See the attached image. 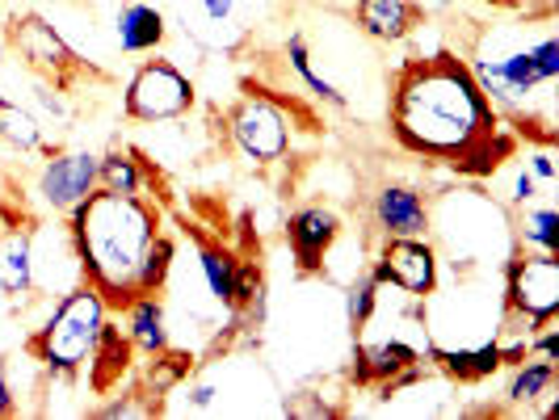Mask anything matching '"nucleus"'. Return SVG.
Returning <instances> with one entry per match:
<instances>
[{"mask_svg":"<svg viewBox=\"0 0 559 420\" xmlns=\"http://www.w3.org/2000/svg\"><path fill=\"white\" fill-rule=\"evenodd\" d=\"M501 131V113L484 97L467 59L417 56L392 76V140L425 160L450 165L484 135Z\"/></svg>","mask_w":559,"mask_h":420,"instance_id":"1","label":"nucleus"},{"mask_svg":"<svg viewBox=\"0 0 559 420\" xmlns=\"http://www.w3.org/2000/svg\"><path fill=\"white\" fill-rule=\"evenodd\" d=\"M156 231H165V215L156 202L110 194L102 185L68 211L81 281H88L110 311H127L131 299H140V265Z\"/></svg>","mask_w":559,"mask_h":420,"instance_id":"2","label":"nucleus"},{"mask_svg":"<svg viewBox=\"0 0 559 420\" xmlns=\"http://www.w3.org/2000/svg\"><path fill=\"white\" fill-rule=\"evenodd\" d=\"M106 320H110L106 299L88 281H76V286H68L59 295V303L47 315V324L26 336V353L51 379H76L88 365V353H93L97 336L106 328Z\"/></svg>","mask_w":559,"mask_h":420,"instance_id":"3","label":"nucleus"},{"mask_svg":"<svg viewBox=\"0 0 559 420\" xmlns=\"http://www.w3.org/2000/svg\"><path fill=\"white\" fill-rule=\"evenodd\" d=\"M559 315V252L522 249L504 261V328L534 336Z\"/></svg>","mask_w":559,"mask_h":420,"instance_id":"4","label":"nucleus"},{"mask_svg":"<svg viewBox=\"0 0 559 420\" xmlns=\"http://www.w3.org/2000/svg\"><path fill=\"white\" fill-rule=\"evenodd\" d=\"M194 106H198L194 81L165 56L143 59L140 68L131 72L127 88H122V118L127 122H143V127L177 122V118H186Z\"/></svg>","mask_w":559,"mask_h":420,"instance_id":"5","label":"nucleus"},{"mask_svg":"<svg viewBox=\"0 0 559 420\" xmlns=\"http://www.w3.org/2000/svg\"><path fill=\"white\" fill-rule=\"evenodd\" d=\"M290 113L274 93H252L245 84V97L227 110V135L249 156L252 165H278L290 152Z\"/></svg>","mask_w":559,"mask_h":420,"instance_id":"6","label":"nucleus"},{"mask_svg":"<svg viewBox=\"0 0 559 420\" xmlns=\"http://www.w3.org/2000/svg\"><path fill=\"white\" fill-rule=\"evenodd\" d=\"M4 43L26 59L38 76L56 81L59 88H68L72 76L84 72V59L68 47V38H63L43 13H17V17L4 26Z\"/></svg>","mask_w":559,"mask_h":420,"instance_id":"7","label":"nucleus"},{"mask_svg":"<svg viewBox=\"0 0 559 420\" xmlns=\"http://www.w3.org/2000/svg\"><path fill=\"white\" fill-rule=\"evenodd\" d=\"M370 278L413 299H429L438 290V249L425 236H383Z\"/></svg>","mask_w":559,"mask_h":420,"instance_id":"8","label":"nucleus"},{"mask_svg":"<svg viewBox=\"0 0 559 420\" xmlns=\"http://www.w3.org/2000/svg\"><path fill=\"white\" fill-rule=\"evenodd\" d=\"M93 190H97V156L93 152H51V160L38 172V194L59 215H68Z\"/></svg>","mask_w":559,"mask_h":420,"instance_id":"9","label":"nucleus"},{"mask_svg":"<svg viewBox=\"0 0 559 420\" xmlns=\"http://www.w3.org/2000/svg\"><path fill=\"white\" fill-rule=\"evenodd\" d=\"M341 240V215L329 206H299L286 219V244L299 261V274H324V256Z\"/></svg>","mask_w":559,"mask_h":420,"instance_id":"10","label":"nucleus"},{"mask_svg":"<svg viewBox=\"0 0 559 420\" xmlns=\"http://www.w3.org/2000/svg\"><path fill=\"white\" fill-rule=\"evenodd\" d=\"M370 215L383 236H429L433 227V211L413 185H383L370 202Z\"/></svg>","mask_w":559,"mask_h":420,"instance_id":"11","label":"nucleus"},{"mask_svg":"<svg viewBox=\"0 0 559 420\" xmlns=\"http://www.w3.org/2000/svg\"><path fill=\"white\" fill-rule=\"evenodd\" d=\"M354 26L374 43H404L425 26V4L417 0H354Z\"/></svg>","mask_w":559,"mask_h":420,"instance_id":"12","label":"nucleus"},{"mask_svg":"<svg viewBox=\"0 0 559 420\" xmlns=\"http://www.w3.org/2000/svg\"><path fill=\"white\" fill-rule=\"evenodd\" d=\"M131 365H135V345H131V336L122 333L114 320H106V328H102L93 353H88V387L97 395H110L114 387L131 374Z\"/></svg>","mask_w":559,"mask_h":420,"instance_id":"13","label":"nucleus"},{"mask_svg":"<svg viewBox=\"0 0 559 420\" xmlns=\"http://www.w3.org/2000/svg\"><path fill=\"white\" fill-rule=\"evenodd\" d=\"M114 34H118V47L127 56H152L160 51L168 38V22L156 4H143V0H131L118 9V22H114Z\"/></svg>","mask_w":559,"mask_h":420,"instance_id":"14","label":"nucleus"},{"mask_svg":"<svg viewBox=\"0 0 559 420\" xmlns=\"http://www.w3.org/2000/svg\"><path fill=\"white\" fill-rule=\"evenodd\" d=\"M417 349L404 340H383V345H358L354 353V383L383 392L395 374H404L408 365H417Z\"/></svg>","mask_w":559,"mask_h":420,"instance_id":"15","label":"nucleus"},{"mask_svg":"<svg viewBox=\"0 0 559 420\" xmlns=\"http://www.w3.org/2000/svg\"><path fill=\"white\" fill-rule=\"evenodd\" d=\"M425 353L442 365L450 379H459V383H479V379L497 374L504 365L501 340H484V345H472V349H442L433 336H425Z\"/></svg>","mask_w":559,"mask_h":420,"instance_id":"16","label":"nucleus"},{"mask_svg":"<svg viewBox=\"0 0 559 420\" xmlns=\"http://www.w3.org/2000/svg\"><path fill=\"white\" fill-rule=\"evenodd\" d=\"M34 290V227H9L0 240V295L22 299Z\"/></svg>","mask_w":559,"mask_h":420,"instance_id":"17","label":"nucleus"},{"mask_svg":"<svg viewBox=\"0 0 559 420\" xmlns=\"http://www.w3.org/2000/svg\"><path fill=\"white\" fill-rule=\"evenodd\" d=\"M127 336L135 345V353H160L168 349V315L160 295H140L127 303Z\"/></svg>","mask_w":559,"mask_h":420,"instance_id":"18","label":"nucleus"},{"mask_svg":"<svg viewBox=\"0 0 559 420\" xmlns=\"http://www.w3.org/2000/svg\"><path fill=\"white\" fill-rule=\"evenodd\" d=\"M518 156V140L509 135V131H492V135H484L479 143H472L467 152H459L447 168H454L459 177H472V181H484V177H492L504 160H513Z\"/></svg>","mask_w":559,"mask_h":420,"instance_id":"19","label":"nucleus"},{"mask_svg":"<svg viewBox=\"0 0 559 420\" xmlns=\"http://www.w3.org/2000/svg\"><path fill=\"white\" fill-rule=\"evenodd\" d=\"M97 185L110 194H135L147 190V160L131 147H110L106 156H97Z\"/></svg>","mask_w":559,"mask_h":420,"instance_id":"20","label":"nucleus"},{"mask_svg":"<svg viewBox=\"0 0 559 420\" xmlns=\"http://www.w3.org/2000/svg\"><path fill=\"white\" fill-rule=\"evenodd\" d=\"M198 265H202V278L211 286V299L219 308L231 311V295H236V265L240 256L227 249V244H215V240H198Z\"/></svg>","mask_w":559,"mask_h":420,"instance_id":"21","label":"nucleus"},{"mask_svg":"<svg viewBox=\"0 0 559 420\" xmlns=\"http://www.w3.org/2000/svg\"><path fill=\"white\" fill-rule=\"evenodd\" d=\"M556 362H547V358H526V362L513 365V379H509V404H518V408H531L538 399H551L556 395Z\"/></svg>","mask_w":559,"mask_h":420,"instance_id":"22","label":"nucleus"},{"mask_svg":"<svg viewBox=\"0 0 559 420\" xmlns=\"http://www.w3.org/2000/svg\"><path fill=\"white\" fill-rule=\"evenodd\" d=\"M286 63H290V72H295L299 81L308 84V93L316 97V101L336 106V110H345V106H349V97H345L333 81H324V76L316 72V63H311V47H308V38H304V29H295V34L286 38Z\"/></svg>","mask_w":559,"mask_h":420,"instance_id":"23","label":"nucleus"},{"mask_svg":"<svg viewBox=\"0 0 559 420\" xmlns=\"http://www.w3.org/2000/svg\"><path fill=\"white\" fill-rule=\"evenodd\" d=\"M0 147H13V152H47L51 147L43 143V127L29 110H22L17 101L0 97Z\"/></svg>","mask_w":559,"mask_h":420,"instance_id":"24","label":"nucleus"},{"mask_svg":"<svg viewBox=\"0 0 559 420\" xmlns=\"http://www.w3.org/2000/svg\"><path fill=\"white\" fill-rule=\"evenodd\" d=\"M518 236H522V244H526V249L559 252L556 206H534V202H526V211H522V219H518Z\"/></svg>","mask_w":559,"mask_h":420,"instance_id":"25","label":"nucleus"},{"mask_svg":"<svg viewBox=\"0 0 559 420\" xmlns=\"http://www.w3.org/2000/svg\"><path fill=\"white\" fill-rule=\"evenodd\" d=\"M173 261H177V244L168 231H156V240L147 244L140 265V295H160L165 290L168 274H173Z\"/></svg>","mask_w":559,"mask_h":420,"instance_id":"26","label":"nucleus"},{"mask_svg":"<svg viewBox=\"0 0 559 420\" xmlns=\"http://www.w3.org/2000/svg\"><path fill=\"white\" fill-rule=\"evenodd\" d=\"M374 308H379V281L370 278V269H366V274H358V278L349 281V290H345V320H349L354 336L374 320Z\"/></svg>","mask_w":559,"mask_h":420,"instance_id":"27","label":"nucleus"},{"mask_svg":"<svg viewBox=\"0 0 559 420\" xmlns=\"http://www.w3.org/2000/svg\"><path fill=\"white\" fill-rule=\"evenodd\" d=\"M186 22H194V26L186 29H198L202 22L211 29H219V47H227L224 29L236 22V0H190L186 4Z\"/></svg>","mask_w":559,"mask_h":420,"instance_id":"28","label":"nucleus"},{"mask_svg":"<svg viewBox=\"0 0 559 420\" xmlns=\"http://www.w3.org/2000/svg\"><path fill=\"white\" fill-rule=\"evenodd\" d=\"M257 295H265L261 261H240V265H236V295H231V311H245Z\"/></svg>","mask_w":559,"mask_h":420,"instance_id":"29","label":"nucleus"},{"mask_svg":"<svg viewBox=\"0 0 559 420\" xmlns=\"http://www.w3.org/2000/svg\"><path fill=\"white\" fill-rule=\"evenodd\" d=\"M152 412H160V408H156V404H140V392H127L122 399H110L106 408H97L93 417L118 420V417H152Z\"/></svg>","mask_w":559,"mask_h":420,"instance_id":"30","label":"nucleus"},{"mask_svg":"<svg viewBox=\"0 0 559 420\" xmlns=\"http://www.w3.org/2000/svg\"><path fill=\"white\" fill-rule=\"evenodd\" d=\"M534 59H538V72L547 76V81H559V38L556 34H543L538 43H531Z\"/></svg>","mask_w":559,"mask_h":420,"instance_id":"31","label":"nucleus"},{"mask_svg":"<svg viewBox=\"0 0 559 420\" xmlns=\"http://www.w3.org/2000/svg\"><path fill=\"white\" fill-rule=\"evenodd\" d=\"M286 417L324 420V417H341V412H336V408H329V404H316V395H290V399H286Z\"/></svg>","mask_w":559,"mask_h":420,"instance_id":"32","label":"nucleus"},{"mask_svg":"<svg viewBox=\"0 0 559 420\" xmlns=\"http://www.w3.org/2000/svg\"><path fill=\"white\" fill-rule=\"evenodd\" d=\"M531 172L534 181H543V185H551L559 177V168H556V156H551V147H538V152H531Z\"/></svg>","mask_w":559,"mask_h":420,"instance_id":"33","label":"nucleus"},{"mask_svg":"<svg viewBox=\"0 0 559 420\" xmlns=\"http://www.w3.org/2000/svg\"><path fill=\"white\" fill-rule=\"evenodd\" d=\"M534 197H538V181L522 168V172H518V181H513V202H518V206H526V202H534Z\"/></svg>","mask_w":559,"mask_h":420,"instance_id":"34","label":"nucleus"},{"mask_svg":"<svg viewBox=\"0 0 559 420\" xmlns=\"http://www.w3.org/2000/svg\"><path fill=\"white\" fill-rule=\"evenodd\" d=\"M215 387H211V383H194V387H190V392H186V399H190V408H198V412H206V408H211V404H215Z\"/></svg>","mask_w":559,"mask_h":420,"instance_id":"35","label":"nucleus"},{"mask_svg":"<svg viewBox=\"0 0 559 420\" xmlns=\"http://www.w3.org/2000/svg\"><path fill=\"white\" fill-rule=\"evenodd\" d=\"M13 412H17V395H13L9 379H4V370H0V420L13 417Z\"/></svg>","mask_w":559,"mask_h":420,"instance_id":"36","label":"nucleus"},{"mask_svg":"<svg viewBox=\"0 0 559 420\" xmlns=\"http://www.w3.org/2000/svg\"><path fill=\"white\" fill-rule=\"evenodd\" d=\"M4 47H9V43H4V29H0V68H4Z\"/></svg>","mask_w":559,"mask_h":420,"instance_id":"37","label":"nucleus"},{"mask_svg":"<svg viewBox=\"0 0 559 420\" xmlns=\"http://www.w3.org/2000/svg\"><path fill=\"white\" fill-rule=\"evenodd\" d=\"M488 4H522V0H488Z\"/></svg>","mask_w":559,"mask_h":420,"instance_id":"38","label":"nucleus"},{"mask_svg":"<svg viewBox=\"0 0 559 420\" xmlns=\"http://www.w3.org/2000/svg\"><path fill=\"white\" fill-rule=\"evenodd\" d=\"M4 231H9V227H4V224H0V240H4Z\"/></svg>","mask_w":559,"mask_h":420,"instance_id":"39","label":"nucleus"},{"mask_svg":"<svg viewBox=\"0 0 559 420\" xmlns=\"http://www.w3.org/2000/svg\"><path fill=\"white\" fill-rule=\"evenodd\" d=\"M433 4H450V0H433Z\"/></svg>","mask_w":559,"mask_h":420,"instance_id":"40","label":"nucleus"}]
</instances>
